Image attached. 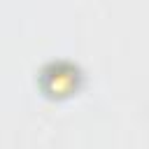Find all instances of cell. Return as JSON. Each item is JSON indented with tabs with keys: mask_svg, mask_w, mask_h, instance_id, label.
Instances as JSON below:
<instances>
[{
	"mask_svg": "<svg viewBox=\"0 0 149 149\" xmlns=\"http://www.w3.org/2000/svg\"><path fill=\"white\" fill-rule=\"evenodd\" d=\"M79 79H81V72L77 65L72 63H51L47 65L42 72H40V86L47 95H70L79 88Z\"/></svg>",
	"mask_w": 149,
	"mask_h": 149,
	"instance_id": "1",
	"label": "cell"
}]
</instances>
